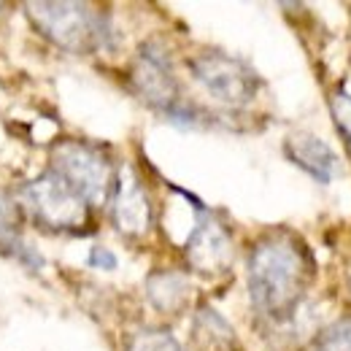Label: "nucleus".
Instances as JSON below:
<instances>
[{"label": "nucleus", "mask_w": 351, "mask_h": 351, "mask_svg": "<svg viewBox=\"0 0 351 351\" xmlns=\"http://www.w3.org/2000/svg\"><path fill=\"white\" fill-rule=\"evenodd\" d=\"M30 25L65 51L89 54L108 41V19L89 3H27Z\"/></svg>", "instance_id": "f03ea898"}, {"label": "nucleus", "mask_w": 351, "mask_h": 351, "mask_svg": "<svg viewBox=\"0 0 351 351\" xmlns=\"http://www.w3.org/2000/svg\"><path fill=\"white\" fill-rule=\"evenodd\" d=\"M22 203L30 217L51 232H84L89 227L87 200L54 171H46L22 189Z\"/></svg>", "instance_id": "7ed1b4c3"}, {"label": "nucleus", "mask_w": 351, "mask_h": 351, "mask_svg": "<svg viewBox=\"0 0 351 351\" xmlns=\"http://www.w3.org/2000/svg\"><path fill=\"white\" fill-rule=\"evenodd\" d=\"M146 292H149V300L162 313H173L186 303L192 287L181 273L165 270V273H152V278L146 281Z\"/></svg>", "instance_id": "9d476101"}, {"label": "nucleus", "mask_w": 351, "mask_h": 351, "mask_svg": "<svg viewBox=\"0 0 351 351\" xmlns=\"http://www.w3.org/2000/svg\"><path fill=\"white\" fill-rule=\"evenodd\" d=\"M89 265H92V267L111 270V267H117V257H114L108 249H95V252H92V257H89Z\"/></svg>", "instance_id": "dca6fc26"}, {"label": "nucleus", "mask_w": 351, "mask_h": 351, "mask_svg": "<svg viewBox=\"0 0 351 351\" xmlns=\"http://www.w3.org/2000/svg\"><path fill=\"white\" fill-rule=\"evenodd\" d=\"M0 252L8 254V257H19L25 263H33L36 252L27 249V243L22 241V230H19V214H16V206L0 195Z\"/></svg>", "instance_id": "9b49d317"}, {"label": "nucleus", "mask_w": 351, "mask_h": 351, "mask_svg": "<svg viewBox=\"0 0 351 351\" xmlns=\"http://www.w3.org/2000/svg\"><path fill=\"white\" fill-rule=\"evenodd\" d=\"M128 351H184L168 330H141L128 343Z\"/></svg>", "instance_id": "ddd939ff"}, {"label": "nucleus", "mask_w": 351, "mask_h": 351, "mask_svg": "<svg viewBox=\"0 0 351 351\" xmlns=\"http://www.w3.org/2000/svg\"><path fill=\"white\" fill-rule=\"evenodd\" d=\"M195 338L197 346H214V349H224L232 346V330L227 327V322L221 319L214 308H200L197 311V322H195Z\"/></svg>", "instance_id": "f8f14e48"}, {"label": "nucleus", "mask_w": 351, "mask_h": 351, "mask_svg": "<svg viewBox=\"0 0 351 351\" xmlns=\"http://www.w3.org/2000/svg\"><path fill=\"white\" fill-rule=\"evenodd\" d=\"M186 260L203 276H219L232 263L230 230L208 208L197 211V221L186 238Z\"/></svg>", "instance_id": "423d86ee"}, {"label": "nucleus", "mask_w": 351, "mask_h": 351, "mask_svg": "<svg viewBox=\"0 0 351 351\" xmlns=\"http://www.w3.org/2000/svg\"><path fill=\"white\" fill-rule=\"evenodd\" d=\"M51 171L62 176L84 200L87 206H103L117 184V171L111 157L82 141H62L51 152Z\"/></svg>", "instance_id": "20e7f679"}, {"label": "nucleus", "mask_w": 351, "mask_h": 351, "mask_svg": "<svg viewBox=\"0 0 351 351\" xmlns=\"http://www.w3.org/2000/svg\"><path fill=\"white\" fill-rule=\"evenodd\" d=\"M316 351H351V319H338L322 330Z\"/></svg>", "instance_id": "4468645a"}, {"label": "nucleus", "mask_w": 351, "mask_h": 351, "mask_svg": "<svg viewBox=\"0 0 351 351\" xmlns=\"http://www.w3.org/2000/svg\"><path fill=\"white\" fill-rule=\"evenodd\" d=\"M130 82L149 106L171 111L178 103V84H176L173 71H171V60L165 57V51L160 46L146 44L138 51V57L132 62Z\"/></svg>", "instance_id": "0eeeda50"}, {"label": "nucleus", "mask_w": 351, "mask_h": 351, "mask_svg": "<svg viewBox=\"0 0 351 351\" xmlns=\"http://www.w3.org/2000/svg\"><path fill=\"white\" fill-rule=\"evenodd\" d=\"M284 152L300 171H306L322 184H330L341 171V160L332 152V146H327L313 132H292L284 141Z\"/></svg>", "instance_id": "1a4fd4ad"}, {"label": "nucleus", "mask_w": 351, "mask_h": 351, "mask_svg": "<svg viewBox=\"0 0 351 351\" xmlns=\"http://www.w3.org/2000/svg\"><path fill=\"white\" fill-rule=\"evenodd\" d=\"M189 71L197 84L224 106H246L260 92V76L254 68L219 49H208L189 60Z\"/></svg>", "instance_id": "39448f33"}, {"label": "nucleus", "mask_w": 351, "mask_h": 351, "mask_svg": "<svg viewBox=\"0 0 351 351\" xmlns=\"http://www.w3.org/2000/svg\"><path fill=\"white\" fill-rule=\"evenodd\" d=\"M111 219L122 235L130 238L146 235L152 227V203L132 168L117 173V184L111 192Z\"/></svg>", "instance_id": "6e6552de"}, {"label": "nucleus", "mask_w": 351, "mask_h": 351, "mask_svg": "<svg viewBox=\"0 0 351 351\" xmlns=\"http://www.w3.org/2000/svg\"><path fill=\"white\" fill-rule=\"evenodd\" d=\"M330 111H332V119L338 125V130L343 132V138L351 143V95L349 92H335L330 97Z\"/></svg>", "instance_id": "2eb2a0df"}, {"label": "nucleus", "mask_w": 351, "mask_h": 351, "mask_svg": "<svg viewBox=\"0 0 351 351\" xmlns=\"http://www.w3.org/2000/svg\"><path fill=\"white\" fill-rule=\"evenodd\" d=\"M246 273L254 311L270 322H287L306 295L313 263L298 235L267 232L252 246Z\"/></svg>", "instance_id": "f257e3e1"}]
</instances>
